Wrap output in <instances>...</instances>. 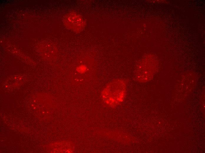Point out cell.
<instances>
[{
	"mask_svg": "<svg viewBox=\"0 0 205 153\" xmlns=\"http://www.w3.org/2000/svg\"><path fill=\"white\" fill-rule=\"evenodd\" d=\"M127 83L121 79H115L109 83L101 93V98L106 105L111 108L120 105L124 100L126 93Z\"/></svg>",
	"mask_w": 205,
	"mask_h": 153,
	"instance_id": "obj_1",
	"label": "cell"
},
{
	"mask_svg": "<svg viewBox=\"0 0 205 153\" xmlns=\"http://www.w3.org/2000/svg\"><path fill=\"white\" fill-rule=\"evenodd\" d=\"M138 66L135 73V78L139 83H145L151 80L156 71V65L149 59L144 60Z\"/></svg>",
	"mask_w": 205,
	"mask_h": 153,
	"instance_id": "obj_2",
	"label": "cell"
},
{
	"mask_svg": "<svg viewBox=\"0 0 205 153\" xmlns=\"http://www.w3.org/2000/svg\"><path fill=\"white\" fill-rule=\"evenodd\" d=\"M64 22L68 28L77 33L82 31L86 24L85 19L80 14L74 12H70L66 15Z\"/></svg>",
	"mask_w": 205,
	"mask_h": 153,
	"instance_id": "obj_3",
	"label": "cell"
}]
</instances>
